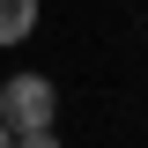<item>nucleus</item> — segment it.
Masks as SVG:
<instances>
[{
	"label": "nucleus",
	"instance_id": "4",
	"mask_svg": "<svg viewBox=\"0 0 148 148\" xmlns=\"http://www.w3.org/2000/svg\"><path fill=\"white\" fill-rule=\"evenodd\" d=\"M0 148H15V133H8V126H0Z\"/></svg>",
	"mask_w": 148,
	"mask_h": 148
},
{
	"label": "nucleus",
	"instance_id": "3",
	"mask_svg": "<svg viewBox=\"0 0 148 148\" xmlns=\"http://www.w3.org/2000/svg\"><path fill=\"white\" fill-rule=\"evenodd\" d=\"M15 148H59V133H22Z\"/></svg>",
	"mask_w": 148,
	"mask_h": 148
},
{
	"label": "nucleus",
	"instance_id": "1",
	"mask_svg": "<svg viewBox=\"0 0 148 148\" xmlns=\"http://www.w3.org/2000/svg\"><path fill=\"white\" fill-rule=\"evenodd\" d=\"M52 111H59V89L45 82V74H8L0 82V126L15 133H52Z\"/></svg>",
	"mask_w": 148,
	"mask_h": 148
},
{
	"label": "nucleus",
	"instance_id": "2",
	"mask_svg": "<svg viewBox=\"0 0 148 148\" xmlns=\"http://www.w3.org/2000/svg\"><path fill=\"white\" fill-rule=\"evenodd\" d=\"M37 30V0H0V45H22Z\"/></svg>",
	"mask_w": 148,
	"mask_h": 148
}]
</instances>
